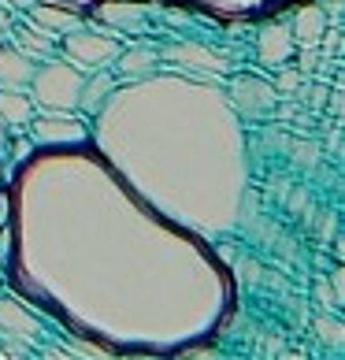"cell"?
<instances>
[{"instance_id": "5bb4252c", "label": "cell", "mask_w": 345, "mask_h": 360, "mask_svg": "<svg viewBox=\"0 0 345 360\" xmlns=\"http://www.w3.org/2000/svg\"><path fill=\"white\" fill-rule=\"evenodd\" d=\"M0 149H4V134H0Z\"/></svg>"}, {"instance_id": "9c48e42d", "label": "cell", "mask_w": 345, "mask_h": 360, "mask_svg": "<svg viewBox=\"0 0 345 360\" xmlns=\"http://www.w3.org/2000/svg\"><path fill=\"white\" fill-rule=\"evenodd\" d=\"M71 49H74V56H82V60H104V45H97V41H71Z\"/></svg>"}, {"instance_id": "ba28073f", "label": "cell", "mask_w": 345, "mask_h": 360, "mask_svg": "<svg viewBox=\"0 0 345 360\" xmlns=\"http://www.w3.org/2000/svg\"><path fill=\"white\" fill-rule=\"evenodd\" d=\"M178 60H190V63H208L211 71H223V60L201 56V49H178Z\"/></svg>"}, {"instance_id": "4fadbf2b", "label": "cell", "mask_w": 345, "mask_h": 360, "mask_svg": "<svg viewBox=\"0 0 345 360\" xmlns=\"http://www.w3.org/2000/svg\"><path fill=\"white\" fill-rule=\"evenodd\" d=\"M4 22H8V19H4V15H0V30H4Z\"/></svg>"}, {"instance_id": "7a4b0ae2", "label": "cell", "mask_w": 345, "mask_h": 360, "mask_svg": "<svg viewBox=\"0 0 345 360\" xmlns=\"http://www.w3.org/2000/svg\"><path fill=\"white\" fill-rule=\"evenodd\" d=\"M294 52V37H289L286 26L271 22L268 30L260 34V60L271 63V68H278V63H286V56Z\"/></svg>"}, {"instance_id": "3957f363", "label": "cell", "mask_w": 345, "mask_h": 360, "mask_svg": "<svg viewBox=\"0 0 345 360\" xmlns=\"http://www.w3.org/2000/svg\"><path fill=\"white\" fill-rule=\"evenodd\" d=\"M294 30H297V41H301V45H315V41L327 34L323 11L315 8V4H304L301 15H297V22H294Z\"/></svg>"}, {"instance_id": "277c9868", "label": "cell", "mask_w": 345, "mask_h": 360, "mask_svg": "<svg viewBox=\"0 0 345 360\" xmlns=\"http://www.w3.org/2000/svg\"><path fill=\"white\" fill-rule=\"evenodd\" d=\"M0 82L8 89H19L30 82V60H22L19 52H0Z\"/></svg>"}, {"instance_id": "30bf717a", "label": "cell", "mask_w": 345, "mask_h": 360, "mask_svg": "<svg viewBox=\"0 0 345 360\" xmlns=\"http://www.w3.org/2000/svg\"><path fill=\"white\" fill-rule=\"evenodd\" d=\"M297 86H301V71H282V75H278V93H289Z\"/></svg>"}, {"instance_id": "8fae6325", "label": "cell", "mask_w": 345, "mask_h": 360, "mask_svg": "<svg viewBox=\"0 0 345 360\" xmlns=\"http://www.w3.org/2000/svg\"><path fill=\"white\" fill-rule=\"evenodd\" d=\"M289 197V208L294 212H308V190H297V193H286Z\"/></svg>"}, {"instance_id": "52a82bcc", "label": "cell", "mask_w": 345, "mask_h": 360, "mask_svg": "<svg viewBox=\"0 0 345 360\" xmlns=\"http://www.w3.org/2000/svg\"><path fill=\"white\" fill-rule=\"evenodd\" d=\"M0 319H4V323H8L11 330H22V335H30V330H34L30 319H26L22 312H15L11 304H0Z\"/></svg>"}, {"instance_id": "7c38bea8", "label": "cell", "mask_w": 345, "mask_h": 360, "mask_svg": "<svg viewBox=\"0 0 345 360\" xmlns=\"http://www.w3.org/2000/svg\"><path fill=\"white\" fill-rule=\"evenodd\" d=\"M37 19H45V22H52V26H74L71 15H56V11H37Z\"/></svg>"}, {"instance_id": "5b68a950", "label": "cell", "mask_w": 345, "mask_h": 360, "mask_svg": "<svg viewBox=\"0 0 345 360\" xmlns=\"http://www.w3.org/2000/svg\"><path fill=\"white\" fill-rule=\"evenodd\" d=\"M26 112H30V104H26L22 97H11V93H0V115L11 119V123H22Z\"/></svg>"}, {"instance_id": "8992f818", "label": "cell", "mask_w": 345, "mask_h": 360, "mask_svg": "<svg viewBox=\"0 0 345 360\" xmlns=\"http://www.w3.org/2000/svg\"><path fill=\"white\" fill-rule=\"evenodd\" d=\"M315 330H320V338L327 342L330 338V345H334V349H341V342H345V335H341V323L338 319H315Z\"/></svg>"}, {"instance_id": "6da1fadb", "label": "cell", "mask_w": 345, "mask_h": 360, "mask_svg": "<svg viewBox=\"0 0 345 360\" xmlns=\"http://www.w3.org/2000/svg\"><path fill=\"white\" fill-rule=\"evenodd\" d=\"M230 97L237 104V112H245V115L271 112V104H275V93L263 82H256V78H237V82L230 86Z\"/></svg>"}]
</instances>
